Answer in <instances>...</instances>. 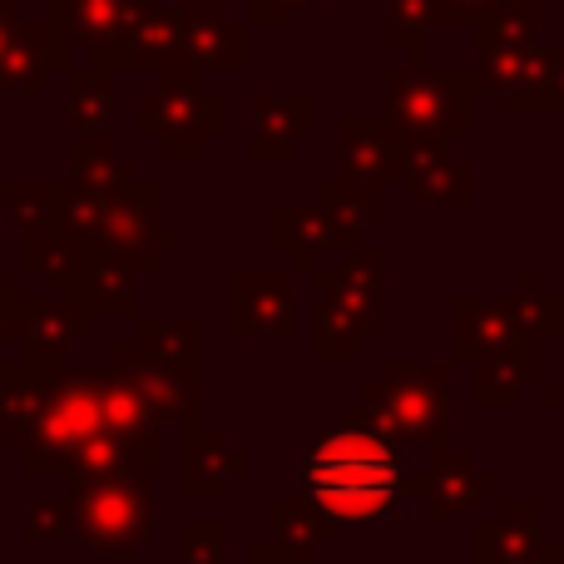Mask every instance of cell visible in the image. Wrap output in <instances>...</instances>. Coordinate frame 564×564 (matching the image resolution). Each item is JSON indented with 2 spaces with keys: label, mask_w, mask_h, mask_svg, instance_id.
I'll list each match as a JSON object with an SVG mask.
<instances>
[{
  "label": "cell",
  "mask_w": 564,
  "mask_h": 564,
  "mask_svg": "<svg viewBox=\"0 0 564 564\" xmlns=\"http://www.w3.org/2000/svg\"><path fill=\"white\" fill-rule=\"evenodd\" d=\"M302 496H312L332 520H391L416 496V476L406 470V451L387 441L361 406H341L337 421L312 441L292 466Z\"/></svg>",
  "instance_id": "1"
},
{
  "label": "cell",
  "mask_w": 564,
  "mask_h": 564,
  "mask_svg": "<svg viewBox=\"0 0 564 564\" xmlns=\"http://www.w3.org/2000/svg\"><path fill=\"white\" fill-rule=\"evenodd\" d=\"M115 371H124L159 426L208 416V322L204 317H134V337L115 341Z\"/></svg>",
  "instance_id": "2"
},
{
  "label": "cell",
  "mask_w": 564,
  "mask_h": 564,
  "mask_svg": "<svg viewBox=\"0 0 564 564\" xmlns=\"http://www.w3.org/2000/svg\"><path fill=\"white\" fill-rule=\"evenodd\" d=\"M317 282V332L312 351L322 367H357L371 341L387 332V253L351 248L332 268L312 273Z\"/></svg>",
  "instance_id": "3"
},
{
  "label": "cell",
  "mask_w": 564,
  "mask_h": 564,
  "mask_svg": "<svg viewBox=\"0 0 564 564\" xmlns=\"http://www.w3.org/2000/svg\"><path fill=\"white\" fill-rule=\"evenodd\" d=\"M105 426V371L89 361H59L45 371V391L25 436L10 456H20L25 476H65L79 466V451Z\"/></svg>",
  "instance_id": "4"
},
{
  "label": "cell",
  "mask_w": 564,
  "mask_h": 564,
  "mask_svg": "<svg viewBox=\"0 0 564 564\" xmlns=\"http://www.w3.org/2000/svg\"><path fill=\"white\" fill-rule=\"evenodd\" d=\"M357 406L401 451L451 446V426H456L451 361H387L381 377L361 387Z\"/></svg>",
  "instance_id": "5"
},
{
  "label": "cell",
  "mask_w": 564,
  "mask_h": 564,
  "mask_svg": "<svg viewBox=\"0 0 564 564\" xmlns=\"http://www.w3.org/2000/svg\"><path fill=\"white\" fill-rule=\"evenodd\" d=\"M139 139L159 149L164 164H198L218 134L228 129V99L208 89L198 65H169L154 75V89H144L134 105Z\"/></svg>",
  "instance_id": "6"
},
{
  "label": "cell",
  "mask_w": 564,
  "mask_h": 564,
  "mask_svg": "<svg viewBox=\"0 0 564 564\" xmlns=\"http://www.w3.org/2000/svg\"><path fill=\"white\" fill-rule=\"evenodd\" d=\"M159 476H69V510H75V540L95 560H134L149 550L159 525Z\"/></svg>",
  "instance_id": "7"
},
{
  "label": "cell",
  "mask_w": 564,
  "mask_h": 564,
  "mask_svg": "<svg viewBox=\"0 0 564 564\" xmlns=\"http://www.w3.org/2000/svg\"><path fill=\"white\" fill-rule=\"evenodd\" d=\"M381 95H387L381 115L406 144H456L476 129V69L446 75V69H431L426 59H406L387 75Z\"/></svg>",
  "instance_id": "8"
},
{
  "label": "cell",
  "mask_w": 564,
  "mask_h": 564,
  "mask_svg": "<svg viewBox=\"0 0 564 564\" xmlns=\"http://www.w3.org/2000/svg\"><path fill=\"white\" fill-rule=\"evenodd\" d=\"M476 79L500 115H560L564 45L540 40H476Z\"/></svg>",
  "instance_id": "9"
},
{
  "label": "cell",
  "mask_w": 564,
  "mask_h": 564,
  "mask_svg": "<svg viewBox=\"0 0 564 564\" xmlns=\"http://www.w3.org/2000/svg\"><path fill=\"white\" fill-rule=\"evenodd\" d=\"M224 327L234 341H292L297 337V278L238 268L224 278Z\"/></svg>",
  "instance_id": "10"
},
{
  "label": "cell",
  "mask_w": 564,
  "mask_h": 564,
  "mask_svg": "<svg viewBox=\"0 0 564 564\" xmlns=\"http://www.w3.org/2000/svg\"><path fill=\"white\" fill-rule=\"evenodd\" d=\"M149 6L154 0H45V25L59 45V65H75V50H85V59H105Z\"/></svg>",
  "instance_id": "11"
},
{
  "label": "cell",
  "mask_w": 564,
  "mask_h": 564,
  "mask_svg": "<svg viewBox=\"0 0 564 564\" xmlns=\"http://www.w3.org/2000/svg\"><path fill=\"white\" fill-rule=\"evenodd\" d=\"M99 322L85 312V302L69 297L59 288H40V292H25L20 302V357L40 361V367H59V361L75 357L79 341L95 337Z\"/></svg>",
  "instance_id": "12"
},
{
  "label": "cell",
  "mask_w": 564,
  "mask_h": 564,
  "mask_svg": "<svg viewBox=\"0 0 564 564\" xmlns=\"http://www.w3.org/2000/svg\"><path fill=\"white\" fill-rule=\"evenodd\" d=\"M268 238H273L278 253L292 258V273H302V278L322 273L327 258H341L367 243L361 234L341 228L317 198H307V204H273L268 208Z\"/></svg>",
  "instance_id": "13"
},
{
  "label": "cell",
  "mask_w": 564,
  "mask_h": 564,
  "mask_svg": "<svg viewBox=\"0 0 564 564\" xmlns=\"http://www.w3.org/2000/svg\"><path fill=\"white\" fill-rule=\"evenodd\" d=\"M178 50L184 65L224 69V75H243L253 45H248V20L234 15L224 0H178Z\"/></svg>",
  "instance_id": "14"
},
{
  "label": "cell",
  "mask_w": 564,
  "mask_h": 564,
  "mask_svg": "<svg viewBox=\"0 0 564 564\" xmlns=\"http://www.w3.org/2000/svg\"><path fill=\"white\" fill-rule=\"evenodd\" d=\"M253 470L243 446H234L228 431L214 421H184L178 426V496L188 500H224L234 480Z\"/></svg>",
  "instance_id": "15"
},
{
  "label": "cell",
  "mask_w": 564,
  "mask_h": 564,
  "mask_svg": "<svg viewBox=\"0 0 564 564\" xmlns=\"http://www.w3.org/2000/svg\"><path fill=\"white\" fill-rule=\"evenodd\" d=\"M416 500L431 520H460L476 516L486 500H496V476L466 451L436 446L426 451V466L416 470Z\"/></svg>",
  "instance_id": "16"
},
{
  "label": "cell",
  "mask_w": 564,
  "mask_h": 564,
  "mask_svg": "<svg viewBox=\"0 0 564 564\" xmlns=\"http://www.w3.org/2000/svg\"><path fill=\"white\" fill-rule=\"evenodd\" d=\"M59 65V45L50 25L20 15V0H0V89L10 95H45Z\"/></svg>",
  "instance_id": "17"
},
{
  "label": "cell",
  "mask_w": 564,
  "mask_h": 564,
  "mask_svg": "<svg viewBox=\"0 0 564 564\" xmlns=\"http://www.w3.org/2000/svg\"><path fill=\"white\" fill-rule=\"evenodd\" d=\"M317 134V95H253L248 99V159L253 164H288L302 139Z\"/></svg>",
  "instance_id": "18"
},
{
  "label": "cell",
  "mask_w": 564,
  "mask_h": 564,
  "mask_svg": "<svg viewBox=\"0 0 564 564\" xmlns=\"http://www.w3.org/2000/svg\"><path fill=\"white\" fill-rule=\"evenodd\" d=\"M401 188L421 208H466L476 198V164L456 159L451 144H406L401 139Z\"/></svg>",
  "instance_id": "19"
},
{
  "label": "cell",
  "mask_w": 564,
  "mask_h": 564,
  "mask_svg": "<svg viewBox=\"0 0 564 564\" xmlns=\"http://www.w3.org/2000/svg\"><path fill=\"white\" fill-rule=\"evenodd\" d=\"M139 263L129 253H105V248H85L75 278H69V297L85 302L95 322H134L139 317Z\"/></svg>",
  "instance_id": "20"
},
{
  "label": "cell",
  "mask_w": 564,
  "mask_h": 564,
  "mask_svg": "<svg viewBox=\"0 0 564 564\" xmlns=\"http://www.w3.org/2000/svg\"><path fill=\"white\" fill-rule=\"evenodd\" d=\"M337 174L351 184H401V134L387 124V115L337 119Z\"/></svg>",
  "instance_id": "21"
},
{
  "label": "cell",
  "mask_w": 564,
  "mask_h": 564,
  "mask_svg": "<svg viewBox=\"0 0 564 564\" xmlns=\"http://www.w3.org/2000/svg\"><path fill=\"white\" fill-rule=\"evenodd\" d=\"M530 341L516 322L510 297H456L451 307V361L470 367V361L490 357V351H510Z\"/></svg>",
  "instance_id": "22"
},
{
  "label": "cell",
  "mask_w": 564,
  "mask_h": 564,
  "mask_svg": "<svg viewBox=\"0 0 564 564\" xmlns=\"http://www.w3.org/2000/svg\"><path fill=\"white\" fill-rule=\"evenodd\" d=\"M178 59H184V50H178V0H154L139 15V25L95 65L115 69V75H124V69H154L159 75V69L178 65Z\"/></svg>",
  "instance_id": "23"
},
{
  "label": "cell",
  "mask_w": 564,
  "mask_h": 564,
  "mask_svg": "<svg viewBox=\"0 0 564 564\" xmlns=\"http://www.w3.org/2000/svg\"><path fill=\"white\" fill-rule=\"evenodd\" d=\"M540 357H545V341H520L510 351H490V357L470 361L476 406H486V411L520 406L525 387H540Z\"/></svg>",
  "instance_id": "24"
},
{
  "label": "cell",
  "mask_w": 564,
  "mask_h": 564,
  "mask_svg": "<svg viewBox=\"0 0 564 564\" xmlns=\"http://www.w3.org/2000/svg\"><path fill=\"white\" fill-rule=\"evenodd\" d=\"M69 79V99H65V119L75 134H115L119 124V75L95 59L85 65H69L65 69Z\"/></svg>",
  "instance_id": "25"
},
{
  "label": "cell",
  "mask_w": 564,
  "mask_h": 564,
  "mask_svg": "<svg viewBox=\"0 0 564 564\" xmlns=\"http://www.w3.org/2000/svg\"><path fill=\"white\" fill-rule=\"evenodd\" d=\"M65 159H69V178L95 188V194H129V188L149 184L139 174V164L129 154H119L109 134H69Z\"/></svg>",
  "instance_id": "26"
},
{
  "label": "cell",
  "mask_w": 564,
  "mask_h": 564,
  "mask_svg": "<svg viewBox=\"0 0 564 564\" xmlns=\"http://www.w3.org/2000/svg\"><path fill=\"white\" fill-rule=\"evenodd\" d=\"M124 470H139V476H159L164 470V436L149 431V436H119V431H105L79 451V466L69 476H124Z\"/></svg>",
  "instance_id": "27"
},
{
  "label": "cell",
  "mask_w": 564,
  "mask_h": 564,
  "mask_svg": "<svg viewBox=\"0 0 564 564\" xmlns=\"http://www.w3.org/2000/svg\"><path fill=\"white\" fill-rule=\"evenodd\" d=\"M268 520H273V540H282L288 550L312 555V560H317V550L341 540V520H332L327 510L312 496H302V490L297 496H278L273 506H268Z\"/></svg>",
  "instance_id": "28"
},
{
  "label": "cell",
  "mask_w": 564,
  "mask_h": 564,
  "mask_svg": "<svg viewBox=\"0 0 564 564\" xmlns=\"http://www.w3.org/2000/svg\"><path fill=\"white\" fill-rule=\"evenodd\" d=\"M312 198H317L322 208H327L332 218H337L341 228H351V234L367 238L371 228L387 224V198H381V184H351V178H322L317 188H312Z\"/></svg>",
  "instance_id": "29"
},
{
  "label": "cell",
  "mask_w": 564,
  "mask_h": 564,
  "mask_svg": "<svg viewBox=\"0 0 564 564\" xmlns=\"http://www.w3.org/2000/svg\"><path fill=\"white\" fill-rule=\"evenodd\" d=\"M436 25V0H381V35L391 50H406L411 59H426V35Z\"/></svg>",
  "instance_id": "30"
},
{
  "label": "cell",
  "mask_w": 564,
  "mask_h": 564,
  "mask_svg": "<svg viewBox=\"0 0 564 564\" xmlns=\"http://www.w3.org/2000/svg\"><path fill=\"white\" fill-rule=\"evenodd\" d=\"M105 431H119V436H149V431H159L154 406H149L144 391L124 371H105Z\"/></svg>",
  "instance_id": "31"
},
{
  "label": "cell",
  "mask_w": 564,
  "mask_h": 564,
  "mask_svg": "<svg viewBox=\"0 0 564 564\" xmlns=\"http://www.w3.org/2000/svg\"><path fill=\"white\" fill-rule=\"evenodd\" d=\"M510 307H516V322L530 341H555L564 332V302L545 292L540 278H520V288L510 292Z\"/></svg>",
  "instance_id": "32"
},
{
  "label": "cell",
  "mask_w": 564,
  "mask_h": 564,
  "mask_svg": "<svg viewBox=\"0 0 564 564\" xmlns=\"http://www.w3.org/2000/svg\"><path fill=\"white\" fill-rule=\"evenodd\" d=\"M55 214V184H30V178H15V184H0V218L15 234H30V228L50 224Z\"/></svg>",
  "instance_id": "33"
},
{
  "label": "cell",
  "mask_w": 564,
  "mask_h": 564,
  "mask_svg": "<svg viewBox=\"0 0 564 564\" xmlns=\"http://www.w3.org/2000/svg\"><path fill=\"white\" fill-rule=\"evenodd\" d=\"M178 564H234L228 555V520H184L178 525Z\"/></svg>",
  "instance_id": "34"
},
{
  "label": "cell",
  "mask_w": 564,
  "mask_h": 564,
  "mask_svg": "<svg viewBox=\"0 0 564 564\" xmlns=\"http://www.w3.org/2000/svg\"><path fill=\"white\" fill-rule=\"evenodd\" d=\"M25 540L30 545H65V540H75V510H69V496H59V500L30 496L25 500Z\"/></svg>",
  "instance_id": "35"
},
{
  "label": "cell",
  "mask_w": 564,
  "mask_h": 564,
  "mask_svg": "<svg viewBox=\"0 0 564 564\" xmlns=\"http://www.w3.org/2000/svg\"><path fill=\"white\" fill-rule=\"evenodd\" d=\"M234 6H243L253 25H292V15L302 6H317V0H234Z\"/></svg>",
  "instance_id": "36"
},
{
  "label": "cell",
  "mask_w": 564,
  "mask_h": 564,
  "mask_svg": "<svg viewBox=\"0 0 564 564\" xmlns=\"http://www.w3.org/2000/svg\"><path fill=\"white\" fill-rule=\"evenodd\" d=\"M500 6H506V0H436L441 25H480V20L496 15Z\"/></svg>",
  "instance_id": "37"
},
{
  "label": "cell",
  "mask_w": 564,
  "mask_h": 564,
  "mask_svg": "<svg viewBox=\"0 0 564 564\" xmlns=\"http://www.w3.org/2000/svg\"><path fill=\"white\" fill-rule=\"evenodd\" d=\"M243 564H317L312 555H297V550H288L282 540H258V545H248Z\"/></svg>",
  "instance_id": "38"
},
{
  "label": "cell",
  "mask_w": 564,
  "mask_h": 564,
  "mask_svg": "<svg viewBox=\"0 0 564 564\" xmlns=\"http://www.w3.org/2000/svg\"><path fill=\"white\" fill-rule=\"evenodd\" d=\"M476 564H564V550L555 545V540H545V545L530 550V555H506V560H496V555H476Z\"/></svg>",
  "instance_id": "39"
},
{
  "label": "cell",
  "mask_w": 564,
  "mask_h": 564,
  "mask_svg": "<svg viewBox=\"0 0 564 564\" xmlns=\"http://www.w3.org/2000/svg\"><path fill=\"white\" fill-rule=\"evenodd\" d=\"M20 302L25 297H0V361H6V347L20 332Z\"/></svg>",
  "instance_id": "40"
},
{
  "label": "cell",
  "mask_w": 564,
  "mask_h": 564,
  "mask_svg": "<svg viewBox=\"0 0 564 564\" xmlns=\"http://www.w3.org/2000/svg\"><path fill=\"white\" fill-rule=\"evenodd\" d=\"M540 401H545L550 411H560V416H564V377H560V381H540Z\"/></svg>",
  "instance_id": "41"
},
{
  "label": "cell",
  "mask_w": 564,
  "mask_h": 564,
  "mask_svg": "<svg viewBox=\"0 0 564 564\" xmlns=\"http://www.w3.org/2000/svg\"><path fill=\"white\" fill-rule=\"evenodd\" d=\"M0 248H6V218H0Z\"/></svg>",
  "instance_id": "42"
},
{
  "label": "cell",
  "mask_w": 564,
  "mask_h": 564,
  "mask_svg": "<svg viewBox=\"0 0 564 564\" xmlns=\"http://www.w3.org/2000/svg\"><path fill=\"white\" fill-rule=\"evenodd\" d=\"M560 115H564V109H560Z\"/></svg>",
  "instance_id": "43"
},
{
  "label": "cell",
  "mask_w": 564,
  "mask_h": 564,
  "mask_svg": "<svg viewBox=\"0 0 564 564\" xmlns=\"http://www.w3.org/2000/svg\"><path fill=\"white\" fill-rule=\"evenodd\" d=\"M174 564H178V560H174Z\"/></svg>",
  "instance_id": "44"
}]
</instances>
